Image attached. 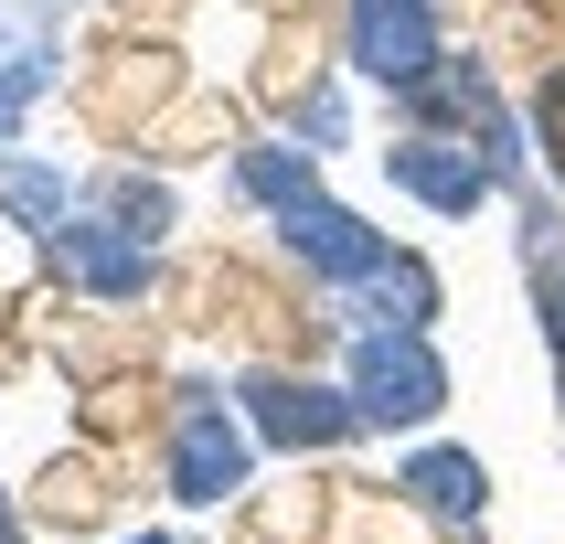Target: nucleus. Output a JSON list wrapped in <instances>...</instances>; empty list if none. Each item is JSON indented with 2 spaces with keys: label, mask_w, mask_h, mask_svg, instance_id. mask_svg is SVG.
<instances>
[{
  "label": "nucleus",
  "mask_w": 565,
  "mask_h": 544,
  "mask_svg": "<svg viewBox=\"0 0 565 544\" xmlns=\"http://www.w3.org/2000/svg\"><path fill=\"white\" fill-rule=\"evenodd\" d=\"M363 54H374V75H427V22H416V0H363Z\"/></svg>",
  "instance_id": "f257e3e1"
},
{
  "label": "nucleus",
  "mask_w": 565,
  "mask_h": 544,
  "mask_svg": "<svg viewBox=\"0 0 565 544\" xmlns=\"http://www.w3.org/2000/svg\"><path fill=\"white\" fill-rule=\"evenodd\" d=\"M534 128H544V160H555V182H565V64L544 75V96H534Z\"/></svg>",
  "instance_id": "f03ea898"
}]
</instances>
